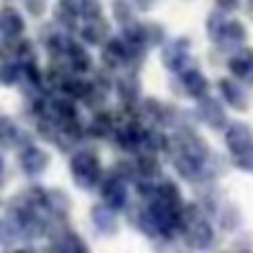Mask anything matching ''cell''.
<instances>
[{"label":"cell","instance_id":"1","mask_svg":"<svg viewBox=\"0 0 253 253\" xmlns=\"http://www.w3.org/2000/svg\"><path fill=\"white\" fill-rule=\"evenodd\" d=\"M69 171L76 187L83 189V191H91L93 187H98V182L102 178V162L96 151L80 149V151H76L71 156Z\"/></svg>","mask_w":253,"mask_h":253},{"label":"cell","instance_id":"2","mask_svg":"<svg viewBox=\"0 0 253 253\" xmlns=\"http://www.w3.org/2000/svg\"><path fill=\"white\" fill-rule=\"evenodd\" d=\"M160 60L167 71H173V74L184 71L187 65L191 62V42H189V38H175L171 42L162 44Z\"/></svg>","mask_w":253,"mask_h":253},{"label":"cell","instance_id":"3","mask_svg":"<svg viewBox=\"0 0 253 253\" xmlns=\"http://www.w3.org/2000/svg\"><path fill=\"white\" fill-rule=\"evenodd\" d=\"M18 165H20L22 173L29 178H38L51 165V153L47 149L38 147V144H27L20 153H18Z\"/></svg>","mask_w":253,"mask_h":253},{"label":"cell","instance_id":"4","mask_svg":"<svg viewBox=\"0 0 253 253\" xmlns=\"http://www.w3.org/2000/svg\"><path fill=\"white\" fill-rule=\"evenodd\" d=\"M147 126L144 123H140V120H131V123H126L125 126H120L118 131H116L114 140L116 144H118L120 151L125 153H138L140 149L144 147V138H147Z\"/></svg>","mask_w":253,"mask_h":253},{"label":"cell","instance_id":"5","mask_svg":"<svg viewBox=\"0 0 253 253\" xmlns=\"http://www.w3.org/2000/svg\"><path fill=\"white\" fill-rule=\"evenodd\" d=\"M196 116H198V120H200L202 125H207L209 129H213V131H220V129L227 126V109H224L222 102L215 100V98H211L209 93L198 100Z\"/></svg>","mask_w":253,"mask_h":253},{"label":"cell","instance_id":"6","mask_svg":"<svg viewBox=\"0 0 253 253\" xmlns=\"http://www.w3.org/2000/svg\"><path fill=\"white\" fill-rule=\"evenodd\" d=\"M100 196H102V202H105L109 209H114L116 213L123 211L125 207L129 205V189H126V180H123L120 175H116V173H111L109 178L102 182Z\"/></svg>","mask_w":253,"mask_h":253},{"label":"cell","instance_id":"7","mask_svg":"<svg viewBox=\"0 0 253 253\" xmlns=\"http://www.w3.org/2000/svg\"><path fill=\"white\" fill-rule=\"evenodd\" d=\"M182 236H184V242H187L189 249L202 251V249H209V247L213 245L215 231H213V224H209V220L198 218L184 229Z\"/></svg>","mask_w":253,"mask_h":253},{"label":"cell","instance_id":"8","mask_svg":"<svg viewBox=\"0 0 253 253\" xmlns=\"http://www.w3.org/2000/svg\"><path fill=\"white\" fill-rule=\"evenodd\" d=\"M133 60H135L133 53H131L129 47L123 42V38H109L105 44H102V65H105L107 71L126 67Z\"/></svg>","mask_w":253,"mask_h":253},{"label":"cell","instance_id":"9","mask_svg":"<svg viewBox=\"0 0 253 253\" xmlns=\"http://www.w3.org/2000/svg\"><path fill=\"white\" fill-rule=\"evenodd\" d=\"M224 144H227V149L231 151V156L242 153L247 147H251L253 144L251 125L242 123V120H236V123L227 125V129H224Z\"/></svg>","mask_w":253,"mask_h":253},{"label":"cell","instance_id":"10","mask_svg":"<svg viewBox=\"0 0 253 253\" xmlns=\"http://www.w3.org/2000/svg\"><path fill=\"white\" fill-rule=\"evenodd\" d=\"M178 153H182V156H187V158H193V160L205 165L207 158H209V144L198 133H193V131H180L178 133Z\"/></svg>","mask_w":253,"mask_h":253},{"label":"cell","instance_id":"11","mask_svg":"<svg viewBox=\"0 0 253 253\" xmlns=\"http://www.w3.org/2000/svg\"><path fill=\"white\" fill-rule=\"evenodd\" d=\"M218 89H220L222 100L227 102L233 111H238V114L249 111V96H247V91L236 83V80H231V78L218 80Z\"/></svg>","mask_w":253,"mask_h":253},{"label":"cell","instance_id":"12","mask_svg":"<svg viewBox=\"0 0 253 253\" xmlns=\"http://www.w3.org/2000/svg\"><path fill=\"white\" fill-rule=\"evenodd\" d=\"M109 20L102 16L91 18V20H84L83 29H80V38L87 47H102V44L109 40Z\"/></svg>","mask_w":253,"mask_h":253},{"label":"cell","instance_id":"13","mask_svg":"<svg viewBox=\"0 0 253 253\" xmlns=\"http://www.w3.org/2000/svg\"><path fill=\"white\" fill-rule=\"evenodd\" d=\"M51 249L62 251V253H84L87 245L84 240L69 227H58L56 233L51 236Z\"/></svg>","mask_w":253,"mask_h":253},{"label":"cell","instance_id":"14","mask_svg":"<svg viewBox=\"0 0 253 253\" xmlns=\"http://www.w3.org/2000/svg\"><path fill=\"white\" fill-rule=\"evenodd\" d=\"M27 29V22L22 18V13L16 7H2L0 9V34L9 40L22 38Z\"/></svg>","mask_w":253,"mask_h":253},{"label":"cell","instance_id":"15","mask_svg":"<svg viewBox=\"0 0 253 253\" xmlns=\"http://www.w3.org/2000/svg\"><path fill=\"white\" fill-rule=\"evenodd\" d=\"M67 62H69V69L74 74H89L93 69V56L83 42H74L71 40L69 47H67V53H65Z\"/></svg>","mask_w":253,"mask_h":253},{"label":"cell","instance_id":"16","mask_svg":"<svg viewBox=\"0 0 253 253\" xmlns=\"http://www.w3.org/2000/svg\"><path fill=\"white\" fill-rule=\"evenodd\" d=\"M182 87H184V93L193 100H200L209 93V78L202 74L198 67H189V69L182 71Z\"/></svg>","mask_w":253,"mask_h":253},{"label":"cell","instance_id":"17","mask_svg":"<svg viewBox=\"0 0 253 253\" xmlns=\"http://www.w3.org/2000/svg\"><path fill=\"white\" fill-rule=\"evenodd\" d=\"M227 69L233 78L242 80V78H249L253 74V49L251 47H238L233 51V56H229L227 60Z\"/></svg>","mask_w":253,"mask_h":253},{"label":"cell","instance_id":"18","mask_svg":"<svg viewBox=\"0 0 253 253\" xmlns=\"http://www.w3.org/2000/svg\"><path fill=\"white\" fill-rule=\"evenodd\" d=\"M116 93L118 100L126 107H133L135 102L142 98V84H140V76L138 74H126L123 78L116 80Z\"/></svg>","mask_w":253,"mask_h":253},{"label":"cell","instance_id":"19","mask_svg":"<svg viewBox=\"0 0 253 253\" xmlns=\"http://www.w3.org/2000/svg\"><path fill=\"white\" fill-rule=\"evenodd\" d=\"M247 42V27L242 20L233 18V20L224 22V29L218 38L220 49H238Z\"/></svg>","mask_w":253,"mask_h":253},{"label":"cell","instance_id":"20","mask_svg":"<svg viewBox=\"0 0 253 253\" xmlns=\"http://www.w3.org/2000/svg\"><path fill=\"white\" fill-rule=\"evenodd\" d=\"M91 222L98 233L102 236H116L118 233V220H116V211L102 202L91 209Z\"/></svg>","mask_w":253,"mask_h":253},{"label":"cell","instance_id":"21","mask_svg":"<svg viewBox=\"0 0 253 253\" xmlns=\"http://www.w3.org/2000/svg\"><path fill=\"white\" fill-rule=\"evenodd\" d=\"M71 198L67 191L62 189H51L47 191V198H44V209L53 215L56 220H67L71 213Z\"/></svg>","mask_w":253,"mask_h":253},{"label":"cell","instance_id":"22","mask_svg":"<svg viewBox=\"0 0 253 253\" xmlns=\"http://www.w3.org/2000/svg\"><path fill=\"white\" fill-rule=\"evenodd\" d=\"M87 133L91 135V138H96V140H105V138H109V135H114L116 133L114 114H111L109 109H98L96 114H93L89 126H87Z\"/></svg>","mask_w":253,"mask_h":253},{"label":"cell","instance_id":"23","mask_svg":"<svg viewBox=\"0 0 253 253\" xmlns=\"http://www.w3.org/2000/svg\"><path fill=\"white\" fill-rule=\"evenodd\" d=\"M60 89L65 96L74 98V100H84V98L93 91V83L87 78H83V74H74V76L69 74L60 83Z\"/></svg>","mask_w":253,"mask_h":253},{"label":"cell","instance_id":"24","mask_svg":"<svg viewBox=\"0 0 253 253\" xmlns=\"http://www.w3.org/2000/svg\"><path fill=\"white\" fill-rule=\"evenodd\" d=\"M173 167H175L180 178L187 180V182H196V180L202 175V171H205V165H202V162L182 156V153H178V156L173 158Z\"/></svg>","mask_w":253,"mask_h":253},{"label":"cell","instance_id":"25","mask_svg":"<svg viewBox=\"0 0 253 253\" xmlns=\"http://www.w3.org/2000/svg\"><path fill=\"white\" fill-rule=\"evenodd\" d=\"M156 198H160L162 202H167L169 207H175V209H182L184 207V198L182 191H180V184L175 180H162L156 187Z\"/></svg>","mask_w":253,"mask_h":253},{"label":"cell","instance_id":"26","mask_svg":"<svg viewBox=\"0 0 253 253\" xmlns=\"http://www.w3.org/2000/svg\"><path fill=\"white\" fill-rule=\"evenodd\" d=\"M140 123L149 125H162L165 123V107L156 100V98H144L142 107H140Z\"/></svg>","mask_w":253,"mask_h":253},{"label":"cell","instance_id":"27","mask_svg":"<svg viewBox=\"0 0 253 253\" xmlns=\"http://www.w3.org/2000/svg\"><path fill=\"white\" fill-rule=\"evenodd\" d=\"M135 169H138V175L149 178V180H151L153 175H158V171H160L158 153L149 151V149H147V153H138V158H135Z\"/></svg>","mask_w":253,"mask_h":253},{"label":"cell","instance_id":"28","mask_svg":"<svg viewBox=\"0 0 253 253\" xmlns=\"http://www.w3.org/2000/svg\"><path fill=\"white\" fill-rule=\"evenodd\" d=\"M144 147H147L149 151L162 153V151H169L171 149V140L162 129H158V126H149L147 138H144Z\"/></svg>","mask_w":253,"mask_h":253},{"label":"cell","instance_id":"29","mask_svg":"<svg viewBox=\"0 0 253 253\" xmlns=\"http://www.w3.org/2000/svg\"><path fill=\"white\" fill-rule=\"evenodd\" d=\"M22 78V67L18 60H0V87H13Z\"/></svg>","mask_w":253,"mask_h":253},{"label":"cell","instance_id":"30","mask_svg":"<svg viewBox=\"0 0 253 253\" xmlns=\"http://www.w3.org/2000/svg\"><path fill=\"white\" fill-rule=\"evenodd\" d=\"M20 129L9 116H0V144L2 147H16L20 142Z\"/></svg>","mask_w":253,"mask_h":253},{"label":"cell","instance_id":"31","mask_svg":"<svg viewBox=\"0 0 253 253\" xmlns=\"http://www.w3.org/2000/svg\"><path fill=\"white\" fill-rule=\"evenodd\" d=\"M53 22H56L60 29L74 31L76 27H78V16H76L67 4H62L60 0H58V7H56V11H53Z\"/></svg>","mask_w":253,"mask_h":253},{"label":"cell","instance_id":"32","mask_svg":"<svg viewBox=\"0 0 253 253\" xmlns=\"http://www.w3.org/2000/svg\"><path fill=\"white\" fill-rule=\"evenodd\" d=\"M18 236H20V229H18L16 220L13 218L0 220V247H2V249L13 247V242L18 240Z\"/></svg>","mask_w":253,"mask_h":253},{"label":"cell","instance_id":"33","mask_svg":"<svg viewBox=\"0 0 253 253\" xmlns=\"http://www.w3.org/2000/svg\"><path fill=\"white\" fill-rule=\"evenodd\" d=\"M224 22H227V18H224L222 9H213L209 13V18H207V36H209L211 42H218L220 34L224 29Z\"/></svg>","mask_w":253,"mask_h":253},{"label":"cell","instance_id":"34","mask_svg":"<svg viewBox=\"0 0 253 253\" xmlns=\"http://www.w3.org/2000/svg\"><path fill=\"white\" fill-rule=\"evenodd\" d=\"M111 13H114V20L120 27L133 22V7H131V0H111Z\"/></svg>","mask_w":253,"mask_h":253},{"label":"cell","instance_id":"35","mask_svg":"<svg viewBox=\"0 0 253 253\" xmlns=\"http://www.w3.org/2000/svg\"><path fill=\"white\" fill-rule=\"evenodd\" d=\"M69 42H71V40L67 38V36H62V34H58V31H56V34H53L51 38L47 40V51L51 53V58L53 56L62 58L67 53V47H69Z\"/></svg>","mask_w":253,"mask_h":253},{"label":"cell","instance_id":"36","mask_svg":"<svg viewBox=\"0 0 253 253\" xmlns=\"http://www.w3.org/2000/svg\"><path fill=\"white\" fill-rule=\"evenodd\" d=\"M165 38V29L158 22H147L144 25V40H147V47H156V44L162 42Z\"/></svg>","mask_w":253,"mask_h":253},{"label":"cell","instance_id":"37","mask_svg":"<svg viewBox=\"0 0 253 253\" xmlns=\"http://www.w3.org/2000/svg\"><path fill=\"white\" fill-rule=\"evenodd\" d=\"M240 222H242V215L236 207H227L224 213H222V218H220V224H222L224 231H233V229H238Z\"/></svg>","mask_w":253,"mask_h":253},{"label":"cell","instance_id":"38","mask_svg":"<svg viewBox=\"0 0 253 253\" xmlns=\"http://www.w3.org/2000/svg\"><path fill=\"white\" fill-rule=\"evenodd\" d=\"M233 165H236L240 171H245V173H253V144L247 147L242 153H236V156H233Z\"/></svg>","mask_w":253,"mask_h":253},{"label":"cell","instance_id":"39","mask_svg":"<svg viewBox=\"0 0 253 253\" xmlns=\"http://www.w3.org/2000/svg\"><path fill=\"white\" fill-rule=\"evenodd\" d=\"M22 7L29 16L34 18H42L47 11V0H22Z\"/></svg>","mask_w":253,"mask_h":253},{"label":"cell","instance_id":"40","mask_svg":"<svg viewBox=\"0 0 253 253\" xmlns=\"http://www.w3.org/2000/svg\"><path fill=\"white\" fill-rule=\"evenodd\" d=\"M116 175H120L123 180H135V175H138V169H135V162L131 165V162H126V160H123V162H118L116 165V171H114Z\"/></svg>","mask_w":253,"mask_h":253},{"label":"cell","instance_id":"41","mask_svg":"<svg viewBox=\"0 0 253 253\" xmlns=\"http://www.w3.org/2000/svg\"><path fill=\"white\" fill-rule=\"evenodd\" d=\"M98 16H102V2L100 0H89L87 9L83 13V20H91V18H98Z\"/></svg>","mask_w":253,"mask_h":253},{"label":"cell","instance_id":"42","mask_svg":"<svg viewBox=\"0 0 253 253\" xmlns=\"http://www.w3.org/2000/svg\"><path fill=\"white\" fill-rule=\"evenodd\" d=\"M135 187H138V193L142 198H153V196H156V187L149 182V178L138 180V182H135Z\"/></svg>","mask_w":253,"mask_h":253},{"label":"cell","instance_id":"43","mask_svg":"<svg viewBox=\"0 0 253 253\" xmlns=\"http://www.w3.org/2000/svg\"><path fill=\"white\" fill-rule=\"evenodd\" d=\"M60 2H62V4H67V7H69L71 11H74L78 18H83L84 7H87V2H89V0H60Z\"/></svg>","mask_w":253,"mask_h":253},{"label":"cell","instance_id":"44","mask_svg":"<svg viewBox=\"0 0 253 253\" xmlns=\"http://www.w3.org/2000/svg\"><path fill=\"white\" fill-rule=\"evenodd\" d=\"M215 4H218V9H222L227 13V11H236L240 7V0H215Z\"/></svg>","mask_w":253,"mask_h":253},{"label":"cell","instance_id":"45","mask_svg":"<svg viewBox=\"0 0 253 253\" xmlns=\"http://www.w3.org/2000/svg\"><path fill=\"white\" fill-rule=\"evenodd\" d=\"M131 4H135L138 11H151L156 7V0H131Z\"/></svg>","mask_w":253,"mask_h":253},{"label":"cell","instance_id":"46","mask_svg":"<svg viewBox=\"0 0 253 253\" xmlns=\"http://www.w3.org/2000/svg\"><path fill=\"white\" fill-rule=\"evenodd\" d=\"M2 175H4V158L0 153V187H2Z\"/></svg>","mask_w":253,"mask_h":253}]
</instances>
